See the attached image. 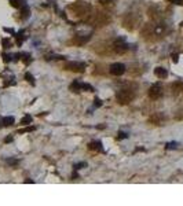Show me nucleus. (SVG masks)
I'll return each mask as SVG.
<instances>
[{
  "label": "nucleus",
  "mask_w": 183,
  "mask_h": 206,
  "mask_svg": "<svg viewBox=\"0 0 183 206\" xmlns=\"http://www.w3.org/2000/svg\"><path fill=\"white\" fill-rule=\"evenodd\" d=\"M116 98H117V100H119V103L125 104V103H128V102H131L134 99V92L130 89H121V91L117 92Z\"/></svg>",
  "instance_id": "f257e3e1"
},
{
  "label": "nucleus",
  "mask_w": 183,
  "mask_h": 206,
  "mask_svg": "<svg viewBox=\"0 0 183 206\" xmlns=\"http://www.w3.org/2000/svg\"><path fill=\"white\" fill-rule=\"evenodd\" d=\"M65 69H68V70H72V71H84V69H86V63L83 62H68L65 63Z\"/></svg>",
  "instance_id": "f03ea898"
},
{
  "label": "nucleus",
  "mask_w": 183,
  "mask_h": 206,
  "mask_svg": "<svg viewBox=\"0 0 183 206\" xmlns=\"http://www.w3.org/2000/svg\"><path fill=\"white\" fill-rule=\"evenodd\" d=\"M128 48H130V45H128V44L125 43L123 38H117V40L114 41V51L119 52V54H123V52H125Z\"/></svg>",
  "instance_id": "7ed1b4c3"
},
{
  "label": "nucleus",
  "mask_w": 183,
  "mask_h": 206,
  "mask_svg": "<svg viewBox=\"0 0 183 206\" xmlns=\"http://www.w3.org/2000/svg\"><path fill=\"white\" fill-rule=\"evenodd\" d=\"M149 95L150 98L153 99H158L161 95H163V88H161L160 84H153L149 89Z\"/></svg>",
  "instance_id": "20e7f679"
},
{
  "label": "nucleus",
  "mask_w": 183,
  "mask_h": 206,
  "mask_svg": "<svg viewBox=\"0 0 183 206\" xmlns=\"http://www.w3.org/2000/svg\"><path fill=\"white\" fill-rule=\"evenodd\" d=\"M124 71H125V66L123 63H113L110 66V73L113 76H121V74H124Z\"/></svg>",
  "instance_id": "39448f33"
},
{
  "label": "nucleus",
  "mask_w": 183,
  "mask_h": 206,
  "mask_svg": "<svg viewBox=\"0 0 183 206\" xmlns=\"http://www.w3.org/2000/svg\"><path fill=\"white\" fill-rule=\"evenodd\" d=\"M154 74L158 77V78H165V77L168 76V71H167L164 67H156L154 69Z\"/></svg>",
  "instance_id": "423d86ee"
},
{
  "label": "nucleus",
  "mask_w": 183,
  "mask_h": 206,
  "mask_svg": "<svg viewBox=\"0 0 183 206\" xmlns=\"http://www.w3.org/2000/svg\"><path fill=\"white\" fill-rule=\"evenodd\" d=\"M90 148H91V150L102 151V143L101 142H92V143H90Z\"/></svg>",
  "instance_id": "0eeeda50"
},
{
  "label": "nucleus",
  "mask_w": 183,
  "mask_h": 206,
  "mask_svg": "<svg viewBox=\"0 0 183 206\" xmlns=\"http://www.w3.org/2000/svg\"><path fill=\"white\" fill-rule=\"evenodd\" d=\"M70 91H73V92H79V91H81V82L75 81L72 85H70Z\"/></svg>",
  "instance_id": "6e6552de"
},
{
  "label": "nucleus",
  "mask_w": 183,
  "mask_h": 206,
  "mask_svg": "<svg viewBox=\"0 0 183 206\" xmlns=\"http://www.w3.org/2000/svg\"><path fill=\"white\" fill-rule=\"evenodd\" d=\"M10 2V4L13 5V7H15V8H21L24 5V0H9Z\"/></svg>",
  "instance_id": "1a4fd4ad"
},
{
  "label": "nucleus",
  "mask_w": 183,
  "mask_h": 206,
  "mask_svg": "<svg viewBox=\"0 0 183 206\" xmlns=\"http://www.w3.org/2000/svg\"><path fill=\"white\" fill-rule=\"evenodd\" d=\"M14 117H4L3 118V125L4 126H10V125H13L14 124Z\"/></svg>",
  "instance_id": "9d476101"
},
{
  "label": "nucleus",
  "mask_w": 183,
  "mask_h": 206,
  "mask_svg": "<svg viewBox=\"0 0 183 206\" xmlns=\"http://www.w3.org/2000/svg\"><path fill=\"white\" fill-rule=\"evenodd\" d=\"M21 124H22V125H29V124H32V115H25V117L21 120Z\"/></svg>",
  "instance_id": "9b49d317"
},
{
  "label": "nucleus",
  "mask_w": 183,
  "mask_h": 206,
  "mask_svg": "<svg viewBox=\"0 0 183 206\" xmlns=\"http://www.w3.org/2000/svg\"><path fill=\"white\" fill-rule=\"evenodd\" d=\"M21 14H22V18H28V15H29V8L26 7L25 4L21 7Z\"/></svg>",
  "instance_id": "f8f14e48"
},
{
  "label": "nucleus",
  "mask_w": 183,
  "mask_h": 206,
  "mask_svg": "<svg viewBox=\"0 0 183 206\" xmlns=\"http://www.w3.org/2000/svg\"><path fill=\"white\" fill-rule=\"evenodd\" d=\"M81 89H84V91H90V92H92V91H94V88H92L90 84H84V82H81Z\"/></svg>",
  "instance_id": "ddd939ff"
},
{
  "label": "nucleus",
  "mask_w": 183,
  "mask_h": 206,
  "mask_svg": "<svg viewBox=\"0 0 183 206\" xmlns=\"http://www.w3.org/2000/svg\"><path fill=\"white\" fill-rule=\"evenodd\" d=\"M35 126H28V128H24V129H20L18 131V133H25V132H32V131H35Z\"/></svg>",
  "instance_id": "4468645a"
},
{
  "label": "nucleus",
  "mask_w": 183,
  "mask_h": 206,
  "mask_svg": "<svg viewBox=\"0 0 183 206\" xmlns=\"http://www.w3.org/2000/svg\"><path fill=\"white\" fill-rule=\"evenodd\" d=\"M7 164H9V165H11V166H17V165H18V159L9 158V159H7Z\"/></svg>",
  "instance_id": "2eb2a0df"
},
{
  "label": "nucleus",
  "mask_w": 183,
  "mask_h": 206,
  "mask_svg": "<svg viewBox=\"0 0 183 206\" xmlns=\"http://www.w3.org/2000/svg\"><path fill=\"white\" fill-rule=\"evenodd\" d=\"M25 78L28 80V82H31V84H35V78H33V76H32L31 73H26V74H25Z\"/></svg>",
  "instance_id": "dca6fc26"
},
{
  "label": "nucleus",
  "mask_w": 183,
  "mask_h": 206,
  "mask_svg": "<svg viewBox=\"0 0 183 206\" xmlns=\"http://www.w3.org/2000/svg\"><path fill=\"white\" fill-rule=\"evenodd\" d=\"M2 43H3V47H4V48H9V47L11 45V43H10L9 38H3V40H2Z\"/></svg>",
  "instance_id": "f3484780"
},
{
  "label": "nucleus",
  "mask_w": 183,
  "mask_h": 206,
  "mask_svg": "<svg viewBox=\"0 0 183 206\" xmlns=\"http://www.w3.org/2000/svg\"><path fill=\"white\" fill-rule=\"evenodd\" d=\"M21 55H22V59H24V62H25V63H29V62H31V56H29V54H21Z\"/></svg>",
  "instance_id": "a211bd4d"
},
{
  "label": "nucleus",
  "mask_w": 183,
  "mask_h": 206,
  "mask_svg": "<svg viewBox=\"0 0 183 206\" xmlns=\"http://www.w3.org/2000/svg\"><path fill=\"white\" fill-rule=\"evenodd\" d=\"M176 143H174V142H172V143H168V144H167V148H168V150H171V148H176Z\"/></svg>",
  "instance_id": "6ab92c4d"
},
{
  "label": "nucleus",
  "mask_w": 183,
  "mask_h": 206,
  "mask_svg": "<svg viewBox=\"0 0 183 206\" xmlns=\"http://www.w3.org/2000/svg\"><path fill=\"white\" fill-rule=\"evenodd\" d=\"M86 162H80V164H76L75 165V169H81V168H83V166H86Z\"/></svg>",
  "instance_id": "aec40b11"
},
{
  "label": "nucleus",
  "mask_w": 183,
  "mask_h": 206,
  "mask_svg": "<svg viewBox=\"0 0 183 206\" xmlns=\"http://www.w3.org/2000/svg\"><path fill=\"white\" fill-rule=\"evenodd\" d=\"M171 3H174V4H178V5H182L183 4V0H169Z\"/></svg>",
  "instance_id": "412c9836"
},
{
  "label": "nucleus",
  "mask_w": 183,
  "mask_h": 206,
  "mask_svg": "<svg viewBox=\"0 0 183 206\" xmlns=\"http://www.w3.org/2000/svg\"><path fill=\"white\" fill-rule=\"evenodd\" d=\"M95 106H97V107H101V106H102V102H101V99H95Z\"/></svg>",
  "instance_id": "4be33fe9"
},
{
  "label": "nucleus",
  "mask_w": 183,
  "mask_h": 206,
  "mask_svg": "<svg viewBox=\"0 0 183 206\" xmlns=\"http://www.w3.org/2000/svg\"><path fill=\"white\" fill-rule=\"evenodd\" d=\"M127 137V133H124V132H119V139H125Z\"/></svg>",
  "instance_id": "5701e85b"
},
{
  "label": "nucleus",
  "mask_w": 183,
  "mask_h": 206,
  "mask_svg": "<svg viewBox=\"0 0 183 206\" xmlns=\"http://www.w3.org/2000/svg\"><path fill=\"white\" fill-rule=\"evenodd\" d=\"M178 58H179V55H178V54H174V55H172V60H174L175 63L178 62Z\"/></svg>",
  "instance_id": "b1692460"
},
{
  "label": "nucleus",
  "mask_w": 183,
  "mask_h": 206,
  "mask_svg": "<svg viewBox=\"0 0 183 206\" xmlns=\"http://www.w3.org/2000/svg\"><path fill=\"white\" fill-rule=\"evenodd\" d=\"M3 56H4V62H9V60H10V58H11L10 55H6V54H3Z\"/></svg>",
  "instance_id": "393cba45"
},
{
  "label": "nucleus",
  "mask_w": 183,
  "mask_h": 206,
  "mask_svg": "<svg viewBox=\"0 0 183 206\" xmlns=\"http://www.w3.org/2000/svg\"><path fill=\"white\" fill-rule=\"evenodd\" d=\"M6 143H10V142H13V137L11 136H9V137H6V140H4Z\"/></svg>",
  "instance_id": "a878e982"
},
{
  "label": "nucleus",
  "mask_w": 183,
  "mask_h": 206,
  "mask_svg": "<svg viewBox=\"0 0 183 206\" xmlns=\"http://www.w3.org/2000/svg\"><path fill=\"white\" fill-rule=\"evenodd\" d=\"M4 30H6V32H9V33H14V30H13V29H9V27H4Z\"/></svg>",
  "instance_id": "bb28decb"
},
{
  "label": "nucleus",
  "mask_w": 183,
  "mask_h": 206,
  "mask_svg": "<svg viewBox=\"0 0 183 206\" xmlns=\"http://www.w3.org/2000/svg\"><path fill=\"white\" fill-rule=\"evenodd\" d=\"M2 126H4L3 125V120H0V128H2Z\"/></svg>",
  "instance_id": "cd10ccee"
},
{
  "label": "nucleus",
  "mask_w": 183,
  "mask_h": 206,
  "mask_svg": "<svg viewBox=\"0 0 183 206\" xmlns=\"http://www.w3.org/2000/svg\"><path fill=\"white\" fill-rule=\"evenodd\" d=\"M101 2H102V3H109L110 0H101Z\"/></svg>",
  "instance_id": "c85d7f7f"
}]
</instances>
